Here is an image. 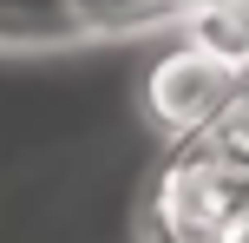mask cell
Wrapping results in <instances>:
<instances>
[{
    "label": "cell",
    "instance_id": "1",
    "mask_svg": "<svg viewBox=\"0 0 249 243\" xmlns=\"http://www.w3.org/2000/svg\"><path fill=\"white\" fill-rule=\"evenodd\" d=\"M249 210V165L230 158L223 145L177 138L164 158L158 184H151V230L158 243H230Z\"/></svg>",
    "mask_w": 249,
    "mask_h": 243
},
{
    "label": "cell",
    "instance_id": "2",
    "mask_svg": "<svg viewBox=\"0 0 249 243\" xmlns=\"http://www.w3.org/2000/svg\"><path fill=\"white\" fill-rule=\"evenodd\" d=\"M236 66H223V59H210L203 46H171L158 66L144 73V112L158 118L171 138H197L203 125L216 118V105L230 99V86H236Z\"/></svg>",
    "mask_w": 249,
    "mask_h": 243
},
{
    "label": "cell",
    "instance_id": "3",
    "mask_svg": "<svg viewBox=\"0 0 249 243\" xmlns=\"http://www.w3.org/2000/svg\"><path fill=\"white\" fill-rule=\"evenodd\" d=\"M190 7V46H203L210 59L249 73V0H184Z\"/></svg>",
    "mask_w": 249,
    "mask_h": 243
},
{
    "label": "cell",
    "instance_id": "5",
    "mask_svg": "<svg viewBox=\"0 0 249 243\" xmlns=\"http://www.w3.org/2000/svg\"><path fill=\"white\" fill-rule=\"evenodd\" d=\"M158 7H184V0H66L79 26H124V20H144Z\"/></svg>",
    "mask_w": 249,
    "mask_h": 243
},
{
    "label": "cell",
    "instance_id": "4",
    "mask_svg": "<svg viewBox=\"0 0 249 243\" xmlns=\"http://www.w3.org/2000/svg\"><path fill=\"white\" fill-rule=\"evenodd\" d=\"M203 138H210V145H223L230 158H243V165H249V73L230 86V99L216 105V118L203 125Z\"/></svg>",
    "mask_w": 249,
    "mask_h": 243
},
{
    "label": "cell",
    "instance_id": "6",
    "mask_svg": "<svg viewBox=\"0 0 249 243\" xmlns=\"http://www.w3.org/2000/svg\"><path fill=\"white\" fill-rule=\"evenodd\" d=\"M230 243H249V210H243V224H236V237H230Z\"/></svg>",
    "mask_w": 249,
    "mask_h": 243
}]
</instances>
